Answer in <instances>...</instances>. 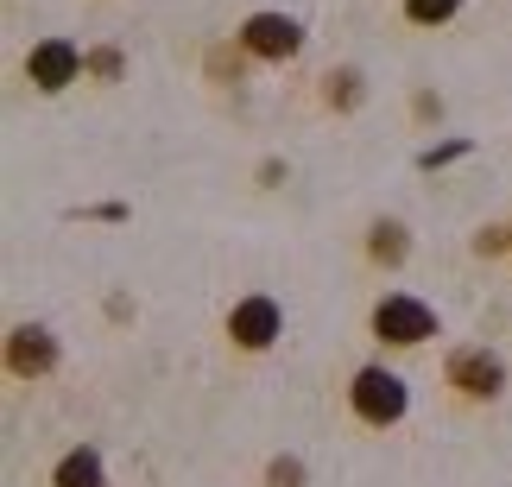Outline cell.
I'll list each match as a JSON object with an SVG mask.
<instances>
[{"label": "cell", "mask_w": 512, "mask_h": 487, "mask_svg": "<svg viewBox=\"0 0 512 487\" xmlns=\"http://www.w3.org/2000/svg\"><path fill=\"white\" fill-rule=\"evenodd\" d=\"M348 405H354V418L373 424V431H392V424L405 418V405H411V386L392 374V367H361L348 386Z\"/></svg>", "instance_id": "1"}, {"label": "cell", "mask_w": 512, "mask_h": 487, "mask_svg": "<svg viewBox=\"0 0 512 487\" xmlns=\"http://www.w3.org/2000/svg\"><path fill=\"white\" fill-rule=\"evenodd\" d=\"M373 336L386 348H418L437 336V310L424 298H411V291H386L380 304H373Z\"/></svg>", "instance_id": "2"}, {"label": "cell", "mask_w": 512, "mask_h": 487, "mask_svg": "<svg viewBox=\"0 0 512 487\" xmlns=\"http://www.w3.org/2000/svg\"><path fill=\"white\" fill-rule=\"evenodd\" d=\"M76 76H89V51L76 45V38H38L26 51V83L32 89L57 95V89H70Z\"/></svg>", "instance_id": "3"}, {"label": "cell", "mask_w": 512, "mask_h": 487, "mask_svg": "<svg viewBox=\"0 0 512 487\" xmlns=\"http://www.w3.org/2000/svg\"><path fill=\"white\" fill-rule=\"evenodd\" d=\"M241 51L266 57V64H291V57L304 51V26L291 13H253L241 26Z\"/></svg>", "instance_id": "4"}, {"label": "cell", "mask_w": 512, "mask_h": 487, "mask_svg": "<svg viewBox=\"0 0 512 487\" xmlns=\"http://www.w3.org/2000/svg\"><path fill=\"white\" fill-rule=\"evenodd\" d=\"M279 329H285V310L266 298V291H253V298H241L228 310V342L234 348H247V355H260V348L279 342Z\"/></svg>", "instance_id": "5"}, {"label": "cell", "mask_w": 512, "mask_h": 487, "mask_svg": "<svg viewBox=\"0 0 512 487\" xmlns=\"http://www.w3.org/2000/svg\"><path fill=\"white\" fill-rule=\"evenodd\" d=\"M443 374H449V386H456L462 399H500V386H506V361L494 355V348H456Z\"/></svg>", "instance_id": "6"}, {"label": "cell", "mask_w": 512, "mask_h": 487, "mask_svg": "<svg viewBox=\"0 0 512 487\" xmlns=\"http://www.w3.org/2000/svg\"><path fill=\"white\" fill-rule=\"evenodd\" d=\"M51 367H57V336L45 323H19L7 336V374L13 380H38V374H51Z\"/></svg>", "instance_id": "7"}, {"label": "cell", "mask_w": 512, "mask_h": 487, "mask_svg": "<svg viewBox=\"0 0 512 487\" xmlns=\"http://www.w3.org/2000/svg\"><path fill=\"white\" fill-rule=\"evenodd\" d=\"M51 487H108V469H102V456H95L89 443H76V450L57 456Z\"/></svg>", "instance_id": "8"}, {"label": "cell", "mask_w": 512, "mask_h": 487, "mask_svg": "<svg viewBox=\"0 0 512 487\" xmlns=\"http://www.w3.org/2000/svg\"><path fill=\"white\" fill-rule=\"evenodd\" d=\"M405 253H411L405 222H373L367 228V260L373 266H405Z\"/></svg>", "instance_id": "9"}, {"label": "cell", "mask_w": 512, "mask_h": 487, "mask_svg": "<svg viewBox=\"0 0 512 487\" xmlns=\"http://www.w3.org/2000/svg\"><path fill=\"white\" fill-rule=\"evenodd\" d=\"M361 95H367L361 70H329V76H323V102H329V108H361Z\"/></svg>", "instance_id": "10"}, {"label": "cell", "mask_w": 512, "mask_h": 487, "mask_svg": "<svg viewBox=\"0 0 512 487\" xmlns=\"http://www.w3.org/2000/svg\"><path fill=\"white\" fill-rule=\"evenodd\" d=\"M462 0H405V19L411 26H443V19H456Z\"/></svg>", "instance_id": "11"}, {"label": "cell", "mask_w": 512, "mask_h": 487, "mask_svg": "<svg viewBox=\"0 0 512 487\" xmlns=\"http://www.w3.org/2000/svg\"><path fill=\"white\" fill-rule=\"evenodd\" d=\"M266 487H304V462H298V456H272Z\"/></svg>", "instance_id": "12"}, {"label": "cell", "mask_w": 512, "mask_h": 487, "mask_svg": "<svg viewBox=\"0 0 512 487\" xmlns=\"http://www.w3.org/2000/svg\"><path fill=\"white\" fill-rule=\"evenodd\" d=\"M462 152H468V140H449V146H430V152H418V165H424V171H437V165H456Z\"/></svg>", "instance_id": "13"}, {"label": "cell", "mask_w": 512, "mask_h": 487, "mask_svg": "<svg viewBox=\"0 0 512 487\" xmlns=\"http://www.w3.org/2000/svg\"><path fill=\"white\" fill-rule=\"evenodd\" d=\"M89 76H102V83H114V76H121V51H89Z\"/></svg>", "instance_id": "14"}, {"label": "cell", "mask_w": 512, "mask_h": 487, "mask_svg": "<svg viewBox=\"0 0 512 487\" xmlns=\"http://www.w3.org/2000/svg\"><path fill=\"white\" fill-rule=\"evenodd\" d=\"M512 247V228H481L475 235V253H506Z\"/></svg>", "instance_id": "15"}]
</instances>
